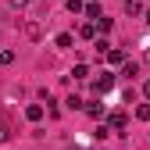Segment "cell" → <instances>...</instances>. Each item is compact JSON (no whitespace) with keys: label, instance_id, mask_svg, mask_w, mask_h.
I'll return each instance as SVG.
<instances>
[{"label":"cell","instance_id":"obj_1","mask_svg":"<svg viewBox=\"0 0 150 150\" xmlns=\"http://www.w3.org/2000/svg\"><path fill=\"white\" fill-rule=\"evenodd\" d=\"M115 79H118L115 71H100L97 79H93V93H97V97H104V93H111V89H115Z\"/></svg>","mask_w":150,"mask_h":150},{"label":"cell","instance_id":"obj_2","mask_svg":"<svg viewBox=\"0 0 150 150\" xmlns=\"http://www.w3.org/2000/svg\"><path fill=\"white\" fill-rule=\"evenodd\" d=\"M104 125H107V132H125V125H129V118L122 115V111H111V115L104 118Z\"/></svg>","mask_w":150,"mask_h":150},{"label":"cell","instance_id":"obj_3","mask_svg":"<svg viewBox=\"0 0 150 150\" xmlns=\"http://www.w3.org/2000/svg\"><path fill=\"white\" fill-rule=\"evenodd\" d=\"M86 115L100 122V118H107V111H104V104H100V100H86Z\"/></svg>","mask_w":150,"mask_h":150},{"label":"cell","instance_id":"obj_4","mask_svg":"<svg viewBox=\"0 0 150 150\" xmlns=\"http://www.w3.org/2000/svg\"><path fill=\"white\" fill-rule=\"evenodd\" d=\"M79 40H93V43H97L100 40V36H97V25H93V22H82L79 25Z\"/></svg>","mask_w":150,"mask_h":150},{"label":"cell","instance_id":"obj_5","mask_svg":"<svg viewBox=\"0 0 150 150\" xmlns=\"http://www.w3.org/2000/svg\"><path fill=\"white\" fill-rule=\"evenodd\" d=\"M25 118H29V122H40V118H43V104H29V107H25Z\"/></svg>","mask_w":150,"mask_h":150},{"label":"cell","instance_id":"obj_6","mask_svg":"<svg viewBox=\"0 0 150 150\" xmlns=\"http://www.w3.org/2000/svg\"><path fill=\"white\" fill-rule=\"evenodd\" d=\"M86 18H89L93 25H97L100 18H104V11H100V4H86Z\"/></svg>","mask_w":150,"mask_h":150},{"label":"cell","instance_id":"obj_7","mask_svg":"<svg viewBox=\"0 0 150 150\" xmlns=\"http://www.w3.org/2000/svg\"><path fill=\"white\" fill-rule=\"evenodd\" d=\"M54 43H57L61 50H68V47L75 43V36H71V32H57V40H54Z\"/></svg>","mask_w":150,"mask_h":150},{"label":"cell","instance_id":"obj_8","mask_svg":"<svg viewBox=\"0 0 150 150\" xmlns=\"http://www.w3.org/2000/svg\"><path fill=\"white\" fill-rule=\"evenodd\" d=\"M107 61H111V64H122V61H125V54H122L118 47H111V50H107Z\"/></svg>","mask_w":150,"mask_h":150},{"label":"cell","instance_id":"obj_9","mask_svg":"<svg viewBox=\"0 0 150 150\" xmlns=\"http://www.w3.org/2000/svg\"><path fill=\"white\" fill-rule=\"evenodd\" d=\"M125 14H143V4L139 0H125Z\"/></svg>","mask_w":150,"mask_h":150},{"label":"cell","instance_id":"obj_10","mask_svg":"<svg viewBox=\"0 0 150 150\" xmlns=\"http://www.w3.org/2000/svg\"><path fill=\"white\" fill-rule=\"evenodd\" d=\"M64 104H68V107H71V111H79V107H82V111H86V100H82V97H75V93H71V97H68V100H64Z\"/></svg>","mask_w":150,"mask_h":150},{"label":"cell","instance_id":"obj_11","mask_svg":"<svg viewBox=\"0 0 150 150\" xmlns=\"http://www.w3.org/2000/svg\"><path fill=\"white\" fill-rule=\"evenodd\" d=\"M64 7H68L71 14H79V11H86V4H82V0H64Z\"/></svg>","mask_w":150,"mask_h":150},{"label":"cell","instance_id":"obj_12","mask_svg":"<svg viewBox=\"0 0 150 150\" xmlns=\"http://www.w3.org/2000/svg\"><path fill=\"white\" fill-rule=\"evenodd\" d=\"M7 64H14V50H0V68H7Z\"/></svg>","mask_w":150,"mask_h":150},{"label":"cell","instance_id":"obj_13","mask_svg":"<svg viewBox=\"0 0 150 150\" xmlns=\"http://www.w3.org/2000/svg\"><path fill=\"white\" fill-rule=\"evenodd\" d=\"M111 29H115V22H111V18H100V22H97V32H104V36H107Z\"/></svg>","mask_w":150,"mask_h":150},{"label":"cell","instance_id":"obj_14","mask_svg":"<svg viewBox=\"0 0 150 150\" xmlns=\"http://www.w3.org/2000/svg\"><path fill=\"white\" fill-rule=\"evenodd\" d=\"M136 118H139V122H150V104H139V107H136Z\"/></svg>","mask_w":150,"mask_h":150},{"label":"cell","instance_id":"obj_15","mask_svg":"<svg viewBox=\"0 0 150 150\" xmlns=\"http://www.w3.org/2000/svg\"><path fill=\"white\" fill-rule=\"evenodd\" d=\"M136 71H139V64H136V61H125V68H122V75H129V79H132Z\"/></svg>","mask_w":150,"mask_h":150},{"label":"cell","instance_id":"obj_16","mask_svg":"<svg viewBox=\"0 0 150 150\" xmlns=\"http://www.w3.org/2000/svg\"><path fill=\"white\" fill-rule=\"evenodd\" d=\"M71 75H75V79H86L89 68H86V64H75V68H71Z\"/></svg>","mask_w":150,"mask_h":150},{"label":"cell","instance_id":"obj_17","mask_svg":"<svg viewBox=\"0 0 150 150\" xmlns=\"http://www.w3.org/2000/svg\"><path fill=\"white\" fill-rule=\"evenodd\" d=\"M93 47H97V54H107V50H111V43L104 40V36H100V40H97V43H93Z\"/></svg>","mask_w":150,"mask_h":150},{"label":"cell","instance_id":"obj_18","mask_svg":"<svg viewBox=\"0 0 150 150\" xmlns=\"http://www.w3.org/2000/svg\"><path fill=\"white\" fill-rule=\"evenodd\" d=\"M11 139V129H7V122H0V143H7Z\"/></svg>","mask_w":150,"mask_h":150},{"label":"cell","instance_id":"obj_19","mask_svg":"<svg viewBox=\"0 0 150 150\" xmlns=\"http://www.w3.org/2000/svg\"><path fill=\"white\" fill-rule=\"evenodd\" d=\"M143 97H146V100H150V79H146V82H143Z\"/></svg>","mask_w":150,"mask_h":150},{"label":"cell","instance_id":"obj_20","mask_svg":"<svg viewBox=\"0 0 150 150\" xmlns=\"http://www.w3.org/2000/svg\"><path fill=\"white\" fill-rule=\"evenodd\" d=\"M29 4V0H11V7H25Z\"/></svg>","mask_w":150,"mask_h":150},{"label":"cell","instance_id":"obj_21","mask_svg":"<svg viewBox=\"0 0 150 150\" xmlns=\"http://www.w3.org/2000/svg\"><path fill=\"white\" fill-rule=\"evenodd\" d=\"M143 14H146V25H150V11H143Z\"/></svg>","mask_w":150,"mask_h":150},{"label":"cell","instance_id":"obj_22","mask_svg":"<svg viewBox=\"0 0 150 150\" xmlns=\"http://www.w3.org/2000/svg\"><path fill=\"white\" fill-rule=\"evenodd\" d=\"M71 150H82V146H71Z\"/></svg>","mask_w":150,"mask_h":150}]
</instances>
